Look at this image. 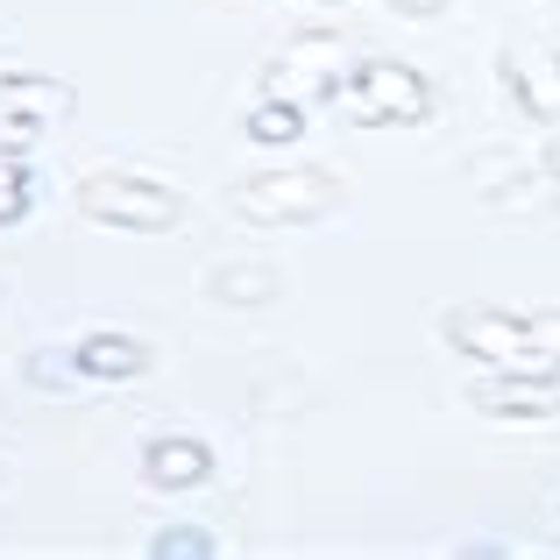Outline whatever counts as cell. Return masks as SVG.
I'll return each instance as SVG.
<instances>
[{"mask_svg": "<svg viewBox=\"0 0 560 560\" xmlns=\"http://www.w3.org/2000/svg\"><path fill=\"white\" fill-rule=\"evenodd\" d=\"M248 220H327L341 206V185L327 171H284V178H248L234 191Z\"/></svg>", "mask_w": 560, "mask_h": 560, "instance_id": "cell-3", "label": "cell"}, {"mask_svg": "<svg viewBox=\"0 0 560 560\" xmlns=\"http://www.w3.org/2000/svg\"><path fill=\"white\" fill-rule=\"evenodd\" d=\"M327 8H341V0H327Z\"/></svg>", "mask_w": 560, "mask_h": 560, "instance_id": "cell-20", "label": "cell"}, {"mask_svg": "<svg viewBox=\"0 0 560 560\" xmlns=\"http://www.w3.org/2000/svg\"><path fill=\"white\" fill-rule=\"evenodd\" d=\"M0 114H22V121H65L71 114V85L57 79H28V71H0Z\"/></svg>", "mask_w": 560, "mask_h": 560, "instance_id": "cell-7", "label": "cell"}, {"mask_svg": "<svg viewBox=\"0 0 560 560\" xmlns=\"http://www.w3.org/2000/svg\"><path fill=\"white\" fill-rule=\"evenodd\" d=\"M355 85H362V100L376 107V121H425V107H433V93H425V79L411 65H362L355 71Z\"/></svg>", "mask_w": 560, "mask_h": 560, "instance_id": "cell-6", "label": "cell"}, {"mask_svg": "<svg viewBox=\"0 0 560 560\" xmlns=\"http://www.w3.org/2000/svg\"><path fill=\"white\" fill-rule=\"evenodd\" d=\"M525 334H533V348H547L560 362V313H525Z\"/></svg>", "mask_w": 560, "mask_h": 560, "instance_id": "cell-16", "label": "cell"}, {"mask_svg": "<svg viewBox=\"0 0 560 560\" xmlns=\"http://www.w3.org/2000/svg\"><path fill=\"white\" fill-rule=\"evenodd\" d=\"M547 178H560V142H553V150H547Z\"/></svg>", "mask_w": 560, "mask_h": 560, "instance_id": "cell-19", "label": "cell"}, {"mask_svg": "<svg viewBox=\"0 0 560 560\" xmlns=\"http://www.w3.org/2000/svg\"><path fill=\"white\" fill-rule=\"evenodd\" d=\"M299 128H305V107H299V100H262V107L248 114V136H256V142H291Z\"/></svg>", "mask_w": 560, "mask_h": 560, "instance_id": "cell-11", "label": "cell"}, {"mask_svg": "<svg viewBox=\"0 0 560 560\" xmlns=\"http://www.w3.org/2000/svg\"><path fill=\"white\" fill-rule=\"evenodd\" d=\"M476 411H490V419H553L560 411V376H525V370H504L490 376L476 390Z\"/></svg>", "mask_w": 560, "mask_h": 560, "instance_id": "cell-5", "label": "cell"}, {"mask_svg": "<svg viewBox=\"0 0 560 560\" xmlns=\"http://www.w3.org/2000/svg\"><path fill=\"white\" fill-rule=\"evenodd\" d=\"M79 206L107 228H136V234H156V228H178V191H164L156 178H136V171H100V178L79 185Z\"/></svg>", "mask_w": 560, "mask_h": 560, "instance_id": "cell-1", "label": "cell"}, {"mask_svg": "<svg viewBox=\"0 0 560 560\" xmlns=\"http://www.w3.org/2000/svg\"><path fill=\"white\" fill-rule=\"evenodd\" d=\"M220 299H270V277L262 270H220Z\"/></svg>", "mask_w": 560, "mask_h": 560, "instance_id": "cell-14", "label": "cell"}, {"mask_svg": "<svg viewBox=\"0 0 560 560\" xmlns=\"http://www.w3.org/2000/svg\"><path fill=\"white\" fill-rule=\"evenodd\" d=\"M341 65H348V50H341V36H327V28H313V36H299V43H284V57L270 65V100H327L334 85H341Z\"/></svg>", "mask_w": 560, "mask_h": 560, "instance_id": "cell-4", "label": "cell"}, {"mask_svg": "<svg viewBox=\"0 0 560 560\" xmlns=\"http://www.w3.org/2000/svg\"><path fill=\"white\" fill-rule=\"evenodd\" d=\"M504 79H511V93L525 100V114H533V121H553L560 128V57H533V65L504 71Z\"/></svg>", "mask_w": 560, "mask_h": 560, "instance_id": "cell-10", "label": "cell"}, {"mask_svg": "<svg viewBox=\"0 0 560 560\" xmlns=\"http://www.w3.org/2000/svg\"><path fill=\"white\" fill-rule=\"evenodd\" d=\"M22 206H28V171L22 156H0V220H22Z\"/></svg>", "mask_w": 560, "mask_h": 560, "instance_id": "cell-12", "label": "cell"}, {"mask_svg": "<svg viewBox=\"0 0 560 560\" xmlns=\"http://www.w3.org/2000/svg\"><path fill=\"white\" fill-rule=\"evenodd\" d=\"M447 334H454V348H468V355L497 362V370H525V376L560 370L547 348H533L525 319H511V313H454V319H447Z\"/></svg>", "mask_w": 560, "mask_h": 560, "instance_id": "cell-2", "label": "cell"}, {"mask_svg": "<svg viewBox=\"0 0 560 560\" xmlns=\"http://www.w3.org/2000/svg\"><path fill=\"white\" fill-rule=\"evenodd\" d=\"M142 476L156 482V490H191V482L206 476V468H213V454L199 447V440H150V454H142Z\"/></svg>", "mask_w": 560, "mask_h": 560, "instance_id": "cell-9", "label": "cell"}, {"mask_svg": "<svg viewBox=\"0 0 560 560\" xmlns=\"http://www.w3.org/2000/svg\"><path fill=\"white\" fill-rule=\"evenodd\" d=\"M150 553H156V560H199V553H213V539H206V533H185V525H178V533H164Z\"/></svg>", "mask_w": 560, "mask_h": 560, "instance_id": "cell-13", "label": "cell"}, {"mask_svg": "<svg viewBox=\"0 0 560 560\" xmlns=\"http://www.w3.org/2000/svg\"><path fill=\"white\" fill-rule=\"evenodd\" d=\"M28 142H36V121H22V114H0V156H22Z\"/></svg>", "mask_w": 560, "mask_h": 560, "instance_id": "cell-15", "label": "cell"}, {"mask_svg": "<svg viewBox=\"0 0 560 560\" xmlns=\"http://www.w3.org/2000/svg\"><path fill=\"white\" fill-rule=\"evenodd\" d=\"M390 8H397V14H411V22H425V14H440L447 0H390Z\"/></svg>", "mask_w": 560, "mask_h": 560, "instance_id": "cell-18", "label": "cell"}, {"mask_svg": "<svg viewBox=\"0 0 560 560\" xmlns=\"http://www.w3.org/2000/svg\"><path fill=\"white\" fill-rule=\"evenodd\" d=\"M71 355H79V370L93 383H121V376L150 370V348H142L136 334H93V341H79Z\"/></svg>", "mask_w": 560, "mask_h": 560, "instance_id": "cell-8", "label": "cell"}, {"mask_svg": "<svg viewBox=\"0 0 560 560\" xmlns=\"http://www.w3.org/2000/svg\"><path fill=\"white\" fill-rule=\"evenodd\" d=\"M79 355H36V383H79Z\"/></svg>", "mask_w": 560, "mask_h": 560, "instance_id": "cell-17", "label": "cell"}]
</instances>
